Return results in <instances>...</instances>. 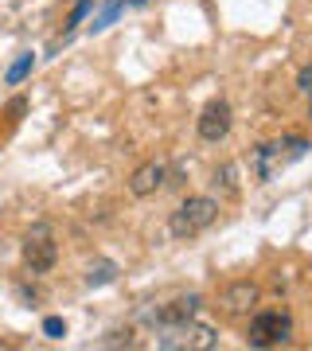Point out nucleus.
Returning a JSON list of instances; mask_svg holds the SVG:
<instances>
[{"mask_svg": "<svg viewBox=\"0 0 312 351\" xmlns=\"http://www.w3.org/2000/svg\"><path fill=\"white\" fill-rule=\"evenodd\" d=\"M219 211H223V203L215 199V195H187V199L172 211L168 230H172V239H200L203 230L215 226Z\"/></svg>", "mask_w": 312, "mask_h": 351, "instance_id": "obj_1", "label": "nucleus"}, {"mask_svg": "<svg viewBox=\"0 0 312 351\" xmlns=\"http://www.w3.org/2000/svg\"><path fill=\"white\" fill-rule=\"evenodd\" d=\"M246 339L254 348H277V343H289L293 339V316L285 308H265V313L250 316Z\"/></svg>", "mask_w": 312, "mask_h": 351, "instance_id": "obj_2", "label": "nucleus"}, {"mask_svg": "<svg viewBox=\"0 0 312 351\" xmlns=\"http://www.w3.org/2000/svg\"><path fill=\"white\" fill-rule=\"evenodd\" d=\"M59 262V246H55V234H51L47 223H36L24 234V265L32 274H51Z\"/></svg>", "mask_w": 312, "mask_h": 351, "instance_id": "obj_3", "label": "nucleus"}, {"mask_svg": "<svg viewBox=\"0 0 312 351\" xmlns=\"http://www.w3.org/2000/svg\"><path fill=\"white\" fill-rule=\"evenodd\" d=\"M160 348L211 351V348H219V336H215L211 324H195V320H187V324H176L172 328V336H160Z\"/></svg>", "mask_w": 312, "mask_h": 351, "instance_id": "obj_4", "label": "nucleus"}, {"mask_svg": "<svg viewBox=\"0 0 312 351\" xmlns=\"http://www.w3.org/2000/svg\"><path fill=\"white\" fill-rule=\"evenodd\" d=\"M258 301H262V289L254 285L250 277L230 281V285L219 293V308H223L226 316H250L254 308H258Z\"/></svg>", "mask_w": 312, "mask_h": 351, "instance_id": "obj_5", "label": "nucleus"}, {"mask_svg": "<svg viewBox=\"0 0 312 351\" xmlns=\"http://www.w3.org/2000/svg\"><path fill=\"white\" fill-rule=\"evenodd\" d=\"M164 184H168V164L164 160H145L141 168H133V176H129V191H133L137 199L156 195Z\"/></svg>", "mask_w": 312, "mask_h": 351, "instance_id": "obj_6", "label": "nucleus"}, {"mask_svg": "<svg viewBox=\"0 0 312 351\" xmlns=\"http://www.w3.org/2000/svg\"><path fill=\"white\" fill-rule=\"evenodd\" d=\"M203 297L200 293H184V297H172L168 304H160L156 313H152V320L160 328H176V324H187V320H195V313H200Z\"/></svg>", "mask_w": 312, "mask_h": 351, "instance_id": "obj_7", "label": "nucleus"}, {"mask_svg": "<svg viewBox=\"0 0 312 351\" xmlns=\"http://www.w3.org/2000/svg\"><path fill=\"white\" fill-rule=\"evenodd\" d=\"M230 125H235V110H230V101H211L207 110L200 113V137L203 141H223L226 133H230Z\"/></svg>", "mask_w": 312, "mask_h": 351, "instance_id": "obj_8", "label": "nucleus"}, {"mask_svg": "<svg viewBox=\"0 0 312 351\" xmlns=\"http://www.w3.org/2000/svg\"><path fill=\"white\" fill-rule=\"evenodd\" d=\"M281 168H289V164H285V156H281V145H277V141H265V145H258V149L250 152V172H254L258 184H269Z\"/></svg>", "mask_w": 312, "mask_h": 351, "instance_id": "obj_9", "label": "nucleus"}, {"mask_svg": "<svg viewBox=\"0 0 312 351\" xmlns=\"http://www.w3.org/2000/svg\"><path fill=\"white\" fill-rule=\"evenodd\" d=\"M117 262H110V258H94V262L86 265V285L90 289H101V285H113L117 281Z\"/></svg>", "mask_w": 312, "mask_h": 351, "instance_id": "obj_10", "label": "nucleus"}, {"mask_svg": "<svg viewBox=\"0 0 312 351\" xmlns=\"http://www.w3.org/2000/svg\"><path fill=\"white\" fill-rule=\"evenodd\" d=\"M215 195H223V199H238V168L235 164H223L219 172H215Z\"/></svg>", "mask_w": 312, "mask_h": 351, "instance_id": "obj_11", "label": "nucleus"}, {"mask_svg": "<svg viewBox=\"0 0 312 351\" xmlns=\"http://www.w3.org/2000/svg\"><path fill=\"white\" fill-rule=\"evenodd\" d=\"M32 66H36V55H32V51H24V55H20V59H16L12 66H8V75H4V82H8V86H16V82H24Z\"/></svg>", "mask_w": 312, "mask_h": 351, "instance_id": "obj_12", "label": "nucleus"}, {"mask_svg": "<svg viewBox=\"0 0 312 351\" xmlns=\"http://www.w3.org/2000/svg\"><path fill=\"white\" fill-rule=\"evenodd\" d=\"M43 336L62 339V336H67V320H62V316H47V320H43Z\"/></svg>", "mask_w": 312, "mask_h": 351, "instance_id": "obj_13", "label": "nucleus"}, {"mask_svg": "<svg viewBox=\"0 0 312 351\" xmlns=\"http://www.w3.org/2000/svg\"><path fill=\"white\" fill-rule=\"evenodd\" d=\"M121 8H125V0H113L110 8H106V12L98 16V20H94V32H101V27H110V24H113V16L121 12Z\"/></svg>", "mask_w": 312, "mask_h": 351, "instance_id": "obj_14", "label": "nucleus"}, {"mask_svg": "<svg viewBox=\"0 0 312 351\" xmlns=\"http://www.w3.org/2000/svg\"><path fill=\"white\" fill-rule=\"evenodd\" d=\"M90 8H94V0H78V4H75V12L67 16V27H78L82 20H86V12H90Z\"/></svg>", "mask_w": 312, "mask_h": 351, "instance_id": "obj_15", "label": "nucleus"}, {"mask_svg": "<svg viewBox=\"0 0 312 351\" xmlns=\"http://www.w3.org/2000/svg\"><path fill=\"white\" fill-rule=\"evenodd\" d=\"M297 90L304 94V98H312V63H304L297 71Z\"/></svg>", "mask_w": 312, "mask_h": 351, "instance_id": "obj_16", "label": "nucleus"}, {"mask_svg": "<svg viewBox=\"0 0 312 351\" xmlns=\"http://www.w3.org/2000/svg\"><path fill=\"white\" fill-rule=\"evenodd\" d=\"M24 110H27V101H24V98H12V101H8V113H12V117H20Z\"/></svg>", "mask_w": 312, "mask_h": 351, "instance_id": "obj_17", "label": "nucleus"}, {"mask_svg": "<svg viewBox=\"0 0 312 351\" xmlns=\"http://www.w3.org/2000/svg\"><path fill=\"white\" fill-rule=\"evenodd\" d=\"M309 101H312V98H309ZM309 117H312V106H309Z\"/></svg>", "mask_w": 312, "mask_h": 351, "instance_id": "obj_18", "label": "nucleus"}]
</instances>
